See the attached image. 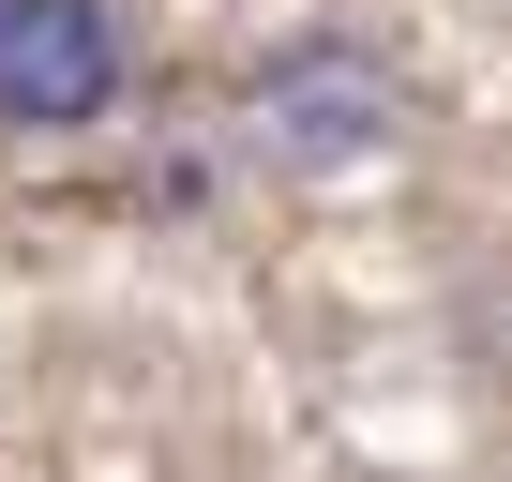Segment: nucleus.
Instances as JSON below:
<instances>
[{"mask_svg": "<svg viewBox=\"0 0 512 482\" xmlns=\"http://www.w3.org/2000/svg\"><path fill=\"white\" fill-rule=\"evenodd\" d=\"M407 121H422V91L377 31H287L226 91V151L272 166V181H362V166L407 151Z\"/></svg>", "mask_w": 512, "mask_h": 482, "instance_id": "nucleus-1", "label": "nucleus"}, {"mask_svg": "<svg viewBox=\"0 0 512 482\" xmlns=\"http://www.w3.org/2000/svg\"><path fill=\"white\" fill-rule=\"evenodd\" d=\"M136 106L121 0H0V136H106Z\"/></svg>", "mask_w": 512, "mask_h": 482, "instance_id": "nucleus-2", "label": "nucleus"}]
</instances>
